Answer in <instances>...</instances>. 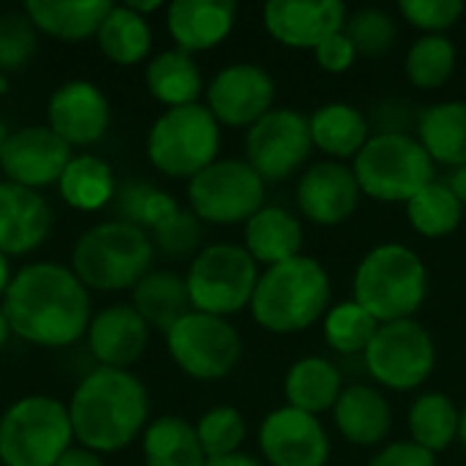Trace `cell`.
<instances>
[{"label":"cell","instance_id":"836d02e7","mask_svg":"<svg viewBox=\"0 0 466 466\" xmlns=\"http://www.w3.org/2000/svg\"><path fill=\"white\" fill-rule=\"evenodd\" d=\"M461 410L445 393H423L412 401L407 426L415 445L429 453H442L459 440Z\"/></svg>","mask_w":466,"mask_h":466},{"label":"cell","instance_id":"d6986e66","mask_svg":"<svg viewBox=\"0 0 466 466\" xmlns=\"http://www.w3.org/2000/svg\"><path fill=\"white\" fill-rule=\"evenodd\" d=\"M350 11L341 0H270L262 25L281 46L317 49L328 35L344 30Z\"/></svg>","mask_w":466,"mask_h":466},{"label":"cell","instance_id":"8d00e7d4","mask_svg":"<svg viewBox=\"0 0 466 466\" xmlns=\"http://www.w3.org/2000/svg\"><path fill=\"white\" fill-rule=\"evenodd\" d=\"M456 60L459 55L448 35H420L404 57V71L415 87L437 90L453 76Z\"/></svg>","mask_w":466,"mask_h":466},{"label":"cell","instance_id":"1f68e13d","mask_svg":"<svg viewBox=\"0 0 466 466\" xmlns=\"http://www.w3.org/2000/svg\"><path fill=\"white\" fill-rule=\"evenodd\" d=\"M98 49L106 60L117 66H137L147 57L153 46V30L147 16H139L126 3L112 5L106 19L96 33Z\"/></svg>","mask_w":466,"mask_h":466},{"label":"cell","instance_id":"e575fe53","mask_svg":"<svg viewBox=\"0 0 466 466\" xmlns=\"http://www.w3.org/2000/svg\"><path fill=\"white\" fill-rule=\"evenodd\" d=\"M407 218L420 238H448L461 227L464 205L448 188V183L434 180L407 202Z\"/></svg>","mask_w":466,"mask_h":466},{"label":"cell","instance_id":"ee69618b","mask_svg":"<svg viewBox=\"0 0 466 466\" xmlns=\"http://www.w3.org/2000/svg\"><path fill=\"white\" fill-rule=\"evenodd\" d=\"M423 109H418L412 101L407 98H385L380 104H374L369 117L371 134H418V123H420Z\"/></svg>","mask_w":466,"mask_h":466},{"label":"cell","instance_id":"8992f818","mask_svg":"<svg viewBox=\"0 0 466 466\" xmlns=\"http://www.w3.org/2000/svg\"><path fill=\"white\" fill-rule=\"evenodd\" d=\"M352 172L363 197L390 205H407L437 180V164L412 134H371L352 158Z\"/></svg>","mask_w":466,"mask_h":466},{"label":"cell","instance_id":"7a4b0ae2","mask_svg":"<svg viewBox=\"0 0 466 466\" xmlns=\"http://www.w3.org/2000/svg\"><path fill=\"white\" fill-rule=\"evenodd\" d=\"M74 440L93 453H117L147 429L150 399L142 380L123 369H93L68 401Z\"/></svg>","mask_w":466,"mask_h":466},{"label":"cell","instance_id":"484cf974","mask_svg":"<svg viewBox=\"0 0 466 466\" xmlns=\"http://www.w3.org/2000/svg\"><path fill=\"white\" fill-rule=\"evenodd\" d=\"M112 5L109 0H30L22 11L35 30L52 38L85 41L98 33Z\"/></svg>","mask_w":466,"mask_h":466},{"label":"cell","instance_id":"f5cc1de1","mask_svg":"<svg viewBox=\"0 0 466 466\" xmlns=\"http://www.w3.org/2000/svg\"><path fill=\"white\" fill-rule=\"evenodd\" d=\"M8 336H11V328H8V319H5V314H3V309H0V350L5 347Z\"/></svg>","mask_w":466,"mask_h":466},{"label":"cell","instance_id":"44dd1931","mask_svg":"<svg viewBox=\"0 0 466 466\" xmlns=\"http://www.w3.org/2000/svg\"><path fill=\"white\" fill-rule=\"evenodd\" d=\"M52 229L46 199L25 186L0 183V254L22 257L35 251Z\"/></svg>","mask_w":466,"mask_h":466},{"label":"cell","instance_id":"e0dca14e","mask_svg":"<svg viewBox=\"0 0 466 466\" xmlns=\"http://www.w3.org/2000/svg\"><path fill=\"white\" fill-rule=\"evenodd\" d=\"M360 197L363 194L352 167L330 158L306 167L295 188V199L303 218L317 227H339L352 218L360 205Z\"/></svg>","mask_w":466,"mask_h":466},{"label":"cell","instance_id":"3957f363","mask_svg":"<svg viewBox=\"0 0 466 466\" xmlns=\"http://www.w3.org/2000/svg\"><path fill=\"white\" fill-rule=\"evenodd\" d=\"M330 276L314 257H295L259 273L251 317L259 328L276 336L303 333L330 309Z\"/></svg>","mask_w":466,"mask_h":466},{"label":"cell","instance_id":"2e32d148","mask_svg":"<svg viewBox=\"0 0 466 466\" xmlns=\"http://www.w3.org/2000/svg\"><path fill=\"white\" fill-rule=\"evenodd\" d=\"M49 128L71 147H87L104 139L112 109L106 93L87 79L63 82L46 104Z\"/></svg>","mask_w":466,"mask_h":466},{"label":"cell","instance_id":"cb8c5ba5","mask_svg":"<svg viewBox=\"0 0 466 466\" xmlns=\"http://www.w3.org/2000/svg\"><path fill=\"white\" fill-rule=\"evenodd\" d=\"M243 248L254 257L257 265L273 268L303 254V227L281 205H265L257 210L243 229Z\"/></svg>","mask_w":466,"mask_h":466},{"label":"cell","instance_id":"ba28073f","mask_svg":"<svg viewBox=\"0 0 466 466\" xmlns=\"http://www.w3.org/2000/svg\"><path fill=\"white\" fill-rule=\"evenodd\" d=\"M221 126L205 104L167 109L156 117L147 134V158L167 175L191 180L218 161Z\"/></svg>","mask_w":466,"mask_h":466},{"label":"cell","instance_id":"ab89813d","mask_svg":"<svg viewBox=\"0 0 466 466\" xmlns=\"http://www.w3.org/2000/svg\"><path fill=\"white\" fill-rule=\"evenodd\" d=\"M344 33L355 44L358 55L377 57V55H385L393 49V44L399 38V25L382 8H360L347 16Z\"/></svg>","mask_w":466,"mask_h":466},{"label":"cell","instance_id":"c3c4849f","mask_svg":"<svg viewBox=\"0 0 466 466\" xmlns=\"http://www.w3.org/2000/svg\"><path fill=\"white\" fill-rule=\"evenodd\" d=\"M205 466H265L259 459L248 456V453H232V456H221V459H208Z\"/></svg>","mask_w":466,"mask_h":466},{"label":"cell","instance_id":"d590c367","mask_svg":"<svg viewBox=\"0 0 466 466\" xmlns=\"http://www.w3.org/2000/svg\"><path fill=\"white\" fill-rule=\"evenodd\" d=\"M115 208H117L120 221L134 224L145 229L147 235H153L164 221H169L180 210V205L167 191L150 183H139V180L123 183L115 191Z\"/></svg>","mask_w":466,"mask_h":466},{"label":"cell","instance_id":"83f0119b","mask_svg":"<svg viewBox=\"0 0 466 466\" xmlns=\"http://www.w3.org/2000/svg\"><path fill=\"white\" fill-rule=\"evenodd\" d=\"M415 137L434 164L448 169L466 167V101L453 98L426 106Z\"/></svg>","mask_w":466,"mask_h":466},{"label":"cell","instance_id":"603a6c76","mask_svg":"<svg viewBox=\"0 0 466 466\" xmlns=\"http://www.w3.org/2000/svg\"><path fill=\"white\" fill-rule=\"evenodd\" d=\"M333 420L339 434L358 448H374L388 440L393 429V410L380 393V388L371 385H350L341 390L336 407H333Z\"/></svg>","mask_w":466,"mask_h":466},{"label":"cell","instance_id":"11a10c76","mask_svg":"<svg viewBox=\"0 0 466 466\" xmlns=\"http://www.w3.org/2000/svg\"><path fill=\"white\" fill-rule=\"evenodd\" d=\"M459 442L466 448V407L461 410V420H459Z\"/></svg>","mask_w":466,"mask_h":466},{"label":"cell","instance_id":"db71d44e","mask_svg":"<svg viewBox=\"0 0 466 466\" xmlns=\"http://www.w3.org/2000/svg\"><path fill=\"white\" fill-rule=\"evenodd\" d=\"M8 137H11V131H8V126L0 120V156H3V150H5V142H8Z\"/></svg>","mask_w":466,"mask_h":466},{"label":"cell","instance_id":"7c38bea8","mask_svg":"<svg viewBox=\"0 0 466 466\" xmlns=\"http://www.w3.org/2000/svg\"><path fill=\"white\" fill-rule=\"evenodd\" d=\"M167 350L186 377L216 382L235 371L243 355V341L229 319L191 311L167 333Z\"/></svg>","mask_w":466,"mask_h":466},{"label":"cell","instance_id":"9f6ffc18","mask_svg":"<svg viewBox=\"0 0 466 466\" xmlns=\"http://www.w3.org/2000/svg\"><path fill=\"white\" fill-rule=\"evenodd\" d=\"M0 93H5V74L0 71Z\"/></svg>","mask_w":466,"mask_h":466},{"label":"cell","instance_id":"bcb514c9","mask_svg":"<svg viewBox=\"0 0 466 466\" xmlns=\"http://www.w3.org/2000/svg\"><path fill=\"white\" fill-rule=\"evenodd\" d=\"M369 466H437V456L415 445L412 440L407 442H390L385 445Z\"/></svg>","mask_w":466,"mask_h":466},{"label":"cell","instance_id":"d6a6232c","mask_svg":"<svg viewBox=\"0 0 466 466\" xmlns=\"http://www.w3.org/2000/svg\"><path fill=\"white\" fill-rule=\"evenodd\" d=\"M60 197L66 199V205H71L74 210H101L104 205H109L115 199V175L112 167L98 158V156H74L68 161V167L63 169L60 180H57Z\"/></svg>","mask_w":466,"mask_h":466},{"label":"cell","instance_id":"8fae6325","mask_svg":"<svg viewBox=\"0 0 466 466\" xmlns=\"http://www.w3.org/2000/svg\"><path fill=\"white\" fill-rule=\"evenodd\" d=\"M363 366L380 388L399 393L418 390L437 366V347L420 322H388L380 325L377 336L363 352Z\"/></svg>","mask_w":466,"mask_h":466},{"label":"cell","instance_id":"7dc6e473","mask_svg":"<svg viewBox=\"0 0 466 466\" xmlns=\"http://www.w3.org/2000/svg\"><path fill=\"white\" fill-rule=\"evenodd\" d=\"M55 466H106L104 464V459L98 456V453H93V451H87V448H71L60 461Z\"/></svg>","mask_w":466,"mask_h":466},{"label":"cell","instance_id":"4fadbf2b","mask_svg":"<svg viewBox=\"0 0 466 466\" xmlns=\"http://www.w3.org/2000/svg\"><path fill=\"white\" fill-rule=\"evenodd\" d=\"M309 115L298 109H270L246 131V161L265 183L292 177L311 156Z\"/></svg>","mask_w":466,"mask_h":466},{"label":"cell","instance_id":"816d5d0a","mask_svg":"<svg viewBox=\"0 0 466 466\" xmlns=\"http://www.w3.org/2000/svg\"><path fill=\"white\" fill-rule=\"evenodd\" d=\"M131 11H137L139 16H145V14H153V11H158V8H164V3L161 0H150V3H126Z\"/></svg>","mask_w":466,"mask_h":466},{"label":"cell","instance_id":"f6af8a7d","mask_svg":"<svg viewBox=\"0 0 466 466\" xmlns=\"http://www.w3.org/2000/svg\"><path fill=\"white\" fill-rule=\"evenodd\" d=\"M314 57L319 63L322 71L328 74H344L355 66V57H358V49L355 44L350 41V35L344 30L328 35L317 49H314Z\"/></svg>","mask_w":466,"mask_h":466},{"label":"cell","instance_id":"30bf717a","mask_svg":"<svg viewBox=\"0 0 466 466\" xmlns=\"http://www.w3.org/2000/svg\"><path fill=\"white\" fill-rule=\"evenodd\" d=\"M268 183L246 158H218L188 180V210L202 224H246L265 208Z\"/></svg>","mask_w":466,"mask_h":466},{"label":"cell","instance_id":"5b68a950","mask_svg":"<svg viewBox=\"0 0 466 466\" xmlns=\"http://www.w3.org/2000/svg\"><path fill=\"white\" fill-rule=\"evenodd\" d=\"M153 238L126 221H104L90 227L71 251V270L96 292L134 289L153 265Z\"/></svg>","mask_w":466,"mask_h":466},{"label":"cell","instance_id":"ffe728a7","mask_svg":"<svg viewBox=\"0 0 466 466\" xmlns=\"http://www.w3.org/2000/svg\"><path fill=\"white\" fill-rule=\"evenodd\" d=\"M150 328L128 303H115L98 311L87 328V350L104 369L134 366L147 350Z\"/></svg>","mask_w":466,"mask_h":466},{"label":"cell","instance_id":"74e56055","mask_svg":"<svg viewBox=\"0 0 466 466\" xmlns=\"http://www.w3.org/2000/svg\"><path fill=\"white\" fill-rule=\"evenodd\" d=\"M380 322L355 300H341L325 314V341L339 355H363L377 336Z\"/></svg>","mask_w":466,"mask_h":466},{"label":"cell","instance_id":"f546056e","mask_svg":"<svg viewBox=\"0 0 466 466\" xmlns=\"http://www.w3.org/2000/svg\"><path fill=\"white\" fill-rule=\"evenodd\" d=\"M131 306L147 322V328H156L164 336L186 314L194 311L191 309V298H188V287H186V276H177L172 270H150L134 287Z\"/></svg>","mask_w":466,"mask_h":466},{"label":"cell","instance_id":"9c48e42d","mask_svg":"<svg viewBox=\"0 0 466 466\" xmlns=\"http://www.w3.org/2000/svg\"><path fill=\"white\" fill-rule=\"evenodd\" d=\"M259 281V265L243 246H205L188 265L186 287L191 309L213 317H232L251 306Z\"/></svg>","mask_w":466,"mask_h":466},{"label":"cell","instance_id":"5bb4252c","mask_svg":"<svg viewBox=\"0 0 466 466\" xmlns=\"http://www.w3.org/2000/svg\"><path fill=\"white\" fill-rule=\"evenodd\" d=\"M205 101L218 126L251 128L273 109L276 82L257 63H232L210 79Z\"/></svg>","mask_w":466,"mask_h":466},{"label":"cell","instance_id":"6da1fadb","mask_svg":"<svg viewBox=\"0 0 466 466\" xmlns=\"http://www.w3.org/2000/svg\"><path fill=\"white\" fill-rule=\"evenodd\" d=\"M8 328L35 347H71L90 328V295L71 268L33 262L14 273L0 303Z\"/></svg>","mask_w":466,"mask_h":466},{"label":"cell","instance_id":"52a82bcc","mask_svg":"<svg viewBox=\"0 0 466 466\" xmlns=\"http://www.w3.org/2000/svg\"><path fill=\"white\" fill-rule=\"evenodd\" d=\"M71 442L68 407L52 396H25L0 418V461L5 466H55Z\"/></svg>","mask_w":466,"mask_h":466},{"label":"cell","instance_id":"f1b7e54d","mask_svg":"<svg viewBox=\"0 0 466 466\" xmlns=\"http://www.w3.org/2000/svg\"><path fill=\"white\" fill-rule=\"evenodd\" d=\"M145 85H147L150 96L158 104H164L167 109L199 104V96L205 90L202 71H199L194 55H188V52H183L177 46L156 55L147 63Z\"/></svg>","mask_w":466,"mask_h":466},{"label":"cell","instance_id":"f35d334b","mask_svg":"<svg viewBox=\"0 0 466 466\" xmlns=\"http://www.w3.org/2000/svg\"><path fill=\"white\" fill-rule=\"evenodd\" d=\"M194 429L208 459L240 453V445L246 440V418L240 415V410L227 404L208 410Z\"/></svg>","mask_w":466,"mask_h":466},{"label":"cell","instance_id":"f907efd6","mask_svg":"<svg viewBox=\"0 0 466 466\" xmlns=\"http://www.w3.org/2000/svg\"><path fill=\"white\" fill-rule=\"evenodd\" d=\"M11 279H14V276H11V268H8V257H5V254H0V300L5 298Z\"/></svg>","mask_w":466,"mask_h":466},{"label":"cell","instance_id":"60d3db41","mask_svg":"<svg viewBox=\"0 0 466 466\" xmlns=\"http://www.w3.org/2000/svg\"><path fill=\"white\" fill-rule=\"evenodd\" d=\"M38 49V35L25 11H8L0 16V71H22Z\"/></svg>","mask_w":466,"mask_h":466},{"label":"cell","instance_id":"4dcf8cb0","mask_svg":"<svg viewBox=\"0 0 466 466\" xmlns=\"http://www.w3.org/2000/svg\"><path fill=\"white\" fill-rule=\"evenodd\" d=\"M145 466H205L208 456L199 445L197 429L177 418H156L142 434Z\"/></svg>","mask_w":466,"mask_h":466},{"label":"cell","instance_id":"d4e9b609","mask_svg":"<svg viewBox=\"0 0 466 466\" xmlns=\"http://www.w3.org/2000/svg\"><path fill=\"white\" fill-rule=\"evenodd\" d=\"M309 128L314 147L341 164L355 158L371 139L369 117L347 101H330L314 109V115H309Z\"/></svg>","mask_w":466,"mask_h":466},{"label":"cell","instance_id":"7bdbcfd3","mask_svg":"<svg viewBox=\"0 0 466 466\" xmlns=\"http://www.w3.org/2000/svg\"><path fill=\"white\" fill-rule=\"evenodd\" d=\"M399 11L423 35H445L464 16L466 5L461 0H401Z\"/></svg>","mask_w":466,"mask_h":466},{"label":"cell","instance_id":"b9f144b4","mask_svg":"<svg viewBox=\"0 0 466 466\" xmlns=\"http://www.w3.org/2000/svg\"><path fill=\"white\" fill-rule=\"evenodd\" d=\"M153 246L161 248L167 257H197L205 238V224L186 208H180L169 221H164L153 235Z\"/></svg>","mask_w":466,"mask_h":466},{"label":"cell","instance_id":"681fc988","mask_svg":"<svg viewBox=\"0 0 466 466\" xmlns=\"http://www.w3.org/2000/svg\"><path fill=\"white\" fill-rule=\"evenodd\" d=\"M448 188L459 197V202L466 208V167H459V169H451L448 175Z\"/></svg>","mask_w":466,"mask_h":466},{"label":"cell","instance_id":"ac0fdd59","mask_svg":"<svg viewBox=\"0 0 466 466\" xmlns=\"http://www.w3.org/2000/svg\"><path fill=\"white\" fill-rule=\"evenodd\" d=\"M71 158V145H66L49 126H25L11 131L0 156V169L8 183L35 191L57 183Z\"/></svg>","mask_w":466,"mask_h":466},{"label":"cell","instance_id":"9a60e30c","mask_svg":"<svg viewBox=\"0 0 466 466\" xmlns=\"http://www.w3.org/2000/svg\"><path fill=\"white\" fill-rule=\"evenodd\" d=\"M259 451L268 466H325L330 461V437L319 418L284 404L265 415Z\"/></svg>","mask_w":466,"mask_h":466},{"label":"cell","instance_id":"4316f807","mask_svg":"<svg viewBox=\"0 0 466 466\" xmlns=\"http://www.w3.org/2000/svg\"><path fill=\"white\" fill-rule=\"evenodd\" d=\"M341 390V371L328 358H300L289 366L284 377L287 404L314 418H319L322 412H333Z\"/></svg>","mask_w":466,"mask_h":466},{"label":"cell","instance_id":"7402d4cb","mask_svg":"<svg viewBox=\"0 0 466 466\" xmlns=\"http://www.w3.org/2000/svg\"><path fill=\"white\" fill-rule=\"evenodd\" d=\"M232 0H175L167 5V30L177 49L194 55L218 46L235 27Z\"/></svg>","mask_w":466,"mask_h":466},{"label":"cell","instance_id":"277c9868","mask_svg":"<svg viewBox=\"0 0 466 466\" xmlns=\"http://www.w3.org/2000/svg\"><path fill=\"white\" fill-rule=\"evenodd\" d=\"M429 295V270L404 243H380L358 265L352 300L380 325L412 319Z\"/></svg>","mask_w":466,"mask_h":466}]
</instances>
